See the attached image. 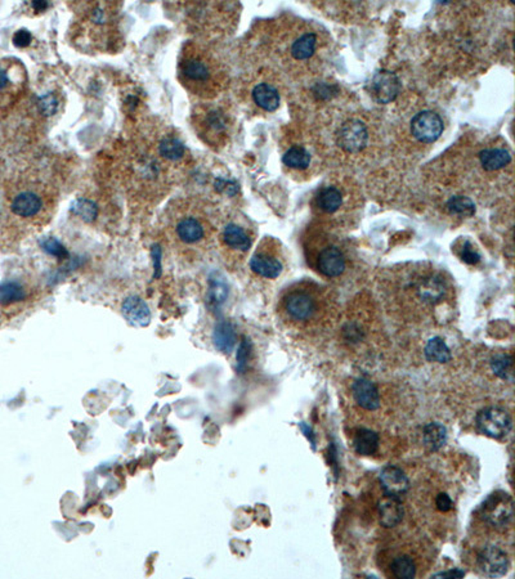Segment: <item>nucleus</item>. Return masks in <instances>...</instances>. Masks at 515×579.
<instances>
[{
	"label": "nucleus",
	"mask_w": 515,
	"mask_h": 579,
	"mask_svg": "<svg viewBox=\"0 0 515 579\" xmlns=\"http://www.w3.org/2000/svg\"><path fill=\"white\" fill-rule=\"evenodd\" d=\"M179 75L182 83L195 94H209L217 85V71L207 53L195 45L186 47L179 62Z\"/></svg>",
	"instance_id": "f257e3e1"
},
{
	"label": "nucleus",
	"mask_w": 515,
	"mask_h": 579,
	"mask_svg": "<svg viewBox=\"0 0 515 579\" xmlns=\"http://www.w3.org/2000/svg\"><path fill=\"white\" fill-rule=\"evenodd\" d=\"M319 290L312 286H294L281 300V310L293 324H306L315 321L319 315Z\"/></svg>",
	"instance_id": "f03ea898"
},
{
	"label": "nucleus",
	"mask_w": 515,
	"mask_h": 579,
	"mask_svg": "<svg viewBox=\"0 0 515 579\" xmlns=\"http://www.w3.org/2000/svg\"><path fill=\"white\" fill-rule=\"evenodd\" d=\"M481 516L494 528H505L514 516V505L512 497L505 492H495L483 502Z\"/></svg>",
	"instance_id": "7ed1b4c3"
},
{
	"label": "nucleus",
	"mask_w": 515,
	"mask_h": 579,
	"mask_svg": "<svg viewBox=\"0 0 515 579\" xmlns=\"http://www.w3.org/2000/svg\"><path fill=\"white\" fill-rule=\"evenodd\" d=\"M250 268L254 273L264 278H277L284 264L278 255V249L272 240L263 241L250 260Z\"/></svg>",
	"instance_id": "20e7f679"
},
{
	"label": "nucleus",
	"mask_w": 515,
	"mask_h": 579,
	"mask_svg": "<svg viewBox=\"0 0 515 579\" xmlns=\"http://www.w3.org/2000/svg\"><path fill=\"white\" fill-rule=\"evenodd\" d=\"M479 432L492 439H504L512 430L513 421L505 410L498 407L485 408L476 416Z\"/></svg>",
	"instance_id": "39448f33"
},
{
	"label": "nucleus",
	"mask_w": 515,
	"mask_h": 579,
	"mask_svg": "<svg viewBox=\"0 0 515 579\" xmlns=\"http://www.w3.org/2000/svg\"><path fill=\"white\" fill-rule=\"evenodd\" d=\"M476 567L485 577L500 578L507 573L510 562L505 551L495 545H487L476 555Z\"/></svg>",
	"instance_id": "423d86ee"
},
{
	"label": "nucleus",
	"mask_w": 515,
	"mask_h": 579,
	"mask_svg": "<svg viewBox=\"0 0 515 579\" xmlns=\"http://www.w3.org/2000/svg\"><path fill=\"white\" fill-rule=\"evenodd\" d=\"M315 266L318 272L328 278H335L344 273L347 260L343 251L333 244H324L315 254Z\"/></svg>",
	"instance_id": "0eeeda50"
},
{
	"label": "nucleus",
	"mask_w": 515,
	"mask_h": 579,
	"mask_svg": "<svg viewBox=\"0 0 515 579\" xmlns=\"http://www.w3.org/2000/svg\"><path fill=\"white\" fill-rule=\"evenodd\" d=\"M367 140L368 131L366 125L357 118L348 120L339 129L337 145L349 154H357L364 149L366 147Z\"/></svg>",
	"instance_id": "6e6552de"
},
{
	"label": "nucleus",
	"mask_w": 515,
	"mask_h": 579,
	"mask_svg": "<svg viewBox=\"0 0 515 579\" xmlns=\"http://www.w3.org/2000/svg\"><path fill=\"white\" fill-rule=\"evenodd\" d=\"M411 131L417 140L423 143L436 142L443 131V121L433 111H423L411 121Z\"/></svg>",
	"instance_id": "1a4fd4ad"
},
{
	"label": "nucleus",
	"mask_w": 515,
	"mask_h": 579,
	"mask_svg": "<svg viewBox=\"0 0 515 579\" xmlns=\"http://www.w3.org/2000/svg\"><path fill=\"white\" fill-rule=\"evenodd\" d=\"M207 232L202 219L192 214L180 216L174 224V233L183 245H198L207 237Z\"/></svg>",
	"instance_id": "9d476101"
},
{
	"label": "nucleus",
	"mask_w": 515,
	"mask_h": 579,
	"mask_svg": "<svg viewBox=\"0 0 515 579\" xmlns=\"http://www.w3.org/2000/svg\"><path fill=\"white\" fill-rule=\"evenodd\" d=\"M401 89V83L396 74L381 70L377 72L370 83V93L379 103H389L396 99Z\"/></svg>",
	"instance_id": "9b49d317"
},
{
	"label": "nucleus",
	"mask_w": 515,
	"mask_h": 579,
	"mask_svg": "<svg viewBox=\"0 0 515 579\" xmlns=\"http://www.w3.org/2000/svg\"><path fill=\"white\" fill-rule=\"evenodd\" d=\"M379 479L386 496L399 498L401 496L406 494L410 489V481L406 474L393 465L384 467L383 472H380Z\"/></svg>",
	"instance_id": "f8f14e48"
},
{
	"label": "nucleus",
	"mask_w": 515,
	"mask_h": 579,
	"mask_svg": "<svg viewBox=\"0 0 515 579\" xmlns=\"http://www.w3.org/2000/svg\"><path fill=\"white\" fill-rule=\"evenodd\" d=\"M123 315L127 318L129 324L136 327H146L151 322V310L149 305L138 296H130L121 306Z\"/></svg>",
	"instance_id": "ddd939ff"
},
{
	"label": "nucleus",
	"mask_w": 515,
	"mask_h": 579,
	"mask_svg": "<svg viewBox=\"0 0 515 579\" xmlns=\"http://www.w3.org/2000/svg\"><path fill=\"white\" fill-rule=\"evenodd\" d=\"M44 207L43 197L34 191H23L13 198L10 209L17 216L32 218L39 214Z\"/></svg>",
	"instance_id": "4468645a"
},
{
	"label": "nucleus",
	"mask_w": 515,
	"mask_h": 579,
	"mask_svg": "<svg viewBox=\"0 0 515 579\" xmlns=\"http://www.w3.org/2000/svg\"><path fill=\"white\" fill-rule=\"evenodd\" d=\"M353 397L359 407L366 411H375L380 406V395L375 383L366 379H358L352 386Z\"/></svg>",
	"instance_id": "2eb2a0df"
},
{
	"label": "nucleus",
	"mask_w": 515,
	"mask_h": 579,
	"mask_svg": "<svg viewBox=\"0 0 515 579\" xmlns=\"http://www.w3.org/2000/svg\"><path fill=\"white\" fill-rule=\"evenodd\" d=\"M379 519L386 528H395L403 519V506L398 497L386 496L379 502Z\"/></svg>",
	"instance_id": "dca6fc26"
},
{
	"label": "nucleus",
	"mask_w": 515,
	"mask_h": 579,
	"mask_svg": "<svg viewBox=\"0 0 515 579\" xmlns=\"http://www.w3.org/2000/svg\"><path fill=\"white\" fill-rule=\"evenodd\" d=\"M317 45L318 38L316 32L306 31L291 43L290 54L297 61H306L315 56Z\"/></svg>",
	"instance_id": "f3484780"
},
{
	"label": "nucleus",
	"mask_w": 515,
	"mask_h": 579,
	"mask_svg": "<svg viewBox=\"0 0 515 579\" xmlns=\"http://www.w3.org/2000/svg\"><path fill=\"white\" fill-rule=\"evenodd\" d=\"M213 341L216 348L222 353H231L236 344V333L233 326L226 321L219 322L213 333Z\"/></svg>",
	"instance_id": "a211bd4d"
},
{
	"label": "nucleus",
	"mask_w": 515,
	"mask_h": 579,
	"mask_svg": "<svg viewBox=\"0 0 515 579\" xmlns=\"http://www.w3.org/2000/svg\"><path fill=\"white\" fill-rule=\"evenodd\" d=\"M423 441L429 451H439L447 443L446 428L439 422L428 423L423 430Z\"/></svg>",
	"instance_id": "6ab92c4d"
},
{
	"label": "nucleus",
	"mask_w": 515,
	"mask_h": 579,
	"mask_svg": "<svg viewBox=\"0 0 515 579\" xmlns=\"http://www.w3.org/2000/svg\"><path fill=\"white\" fill-rule=\"evenodd\" d=\"M253 98L258 106L266 111H275L280 106V94L277 89L266 83L258 84L253 90Z\"/></svg>",
	"instance_id": "aec40b11"
},
{
	"label": "nucleus",
	"mask_w": 515,
	"mask_h": 579,
	"mask_svg": "<svg viewBox=\"0 0 515 579\" xmlns=\"http://www.w3.org/2000/svg\"><path fill=\"white\" fill-rule=\"evenodd\" d=\"M223 241L229 249L238 251H248L251 247V238L245 232V229L238 224H228L224 228Z\"/></svg>",
	"instance_id": "412c9836"
},
{
	"label": "nucleus",
	"mask_w": 515,
	"mask_h": 579,
	"mask_svg": "<svg viewBox=\"0 0 515 579\" xmlns=\"http://www.w3.org/2000/svg\"><path fill=\"white\" fill-rule=\"evenodd\" d=\"M379 442L380 439L377 432L368 429H359L355 434L353 447L355 451L361 456H372L377 453Z\"/></svg>",
	"instance_id": "4be33fe9"
},
{
	"label": "nucleus",
	"mask_w": 515,
	"mask_h": 579,
	"mask_svg": "<svg viewBox=\"0 0 515 579\" xmlns=\"http://www.w3.org/2000/svg\"><path fill=\"white\" fill-rule=\"evenodd\" d=\"M479 158H481V164L485 170H498L501 167H506L512 161L510 154L504 148L485 149Z\"/></svg>",
	"instance_id": "5701e85b"
},
{
	"label": "nucleus",
	"mask_w": 515,
	"mask_h": 579,
	"mask_svg": "<svg viewBox=\"0 0 515 579\" xmlns=\"http://www.w3.org/2000/svg\"><path fill=\"white\" fill-rule=\"evenodd\" d=\"M343 204V197L335 187L324 188L317 197V207L326 214H334Z\"/></svg>",
	"instance_id": "b1692460"
},
{
	"label": "nucleus",
	"mask_w": 515,
	"mask_h": 579,
	"mask_svg": "<svg viewBox=\"0 0 515 579\" xmlns=\"http://www.w3.org/2000/svg\"><path fill=\"white\" fill-rule=\"evenodd\" d=\"M390 573L395 578L412 579L417 577V564L408 555H399L390 562Z\"/></svg>",
	"instance_id": "393cba45"
},
{
	"label": "nucleus",
	"mask_w": 515,
	"mask_h": 579,
	"mask_svg": "<svg viewBox=\"0 0 515 579\" xmlns=\"http://www.w3.org/2000/svg\"><path fill=\"white\" fill-rule=\"evenodd\" d=\"M425 357L429 362L447 364L451 361V350L443 339L433 337L426 344Z\"/></svg>",
	"instance_id": "a878e982"
},
{
	"label": "nucleus",
	"mask_w": 515,
	"mask_h": 579,
	"mask_svg": "<svg viewBox=\"0 0 515 579\" xmlns=\"http://www.w3.org/2000/svg\"><path fill=\"white\" fill-rule=\"evenodd\" d=\"M185 146L177 138H164L160 142L159 154L160 156L169 161H178L185 156Z\"/></svg>",
	"instance_id": "bb28decb"
},
{
	"label": "nucleus",
	"mask_w": 515,
	"mask_h": 579,
	"mask_svg": "<svg viewBox=\"0 0 515 579\" xmlns=\"http://www.w3.org/2000/svg\"><path fill=\"white\" fill-rule=\"evenodd\" d=\"M284 164L291 169L303 170L309 167L311 155L306 148L294 146V147L288 148L286 154L284 155Z\"/></svg>",
	"instance_id": "cd10ccee"
},
{
	"label": "nucleus",
	"mask_w": 515,
	"mask_h": 579,
	"mask_svg": "<svg viewBox=\"0 0 515 579\" xmlns=\"http://www.w3.org/2000/svg\"><path fill=\"white\" fill-rule=\"evenodd\" d=\"M26 297L23 287L19 282H3L0 284V304L10 305L22 302Z\"/></svg>",
	"instance_id": "c85d7f7f"
},
{
	"label": "nucleus",
	"mask_w": 515,
	"mask_h": 579,
	"mask_svg": "<svg viewBox=\"0 0 515 579\" xmlns=\"http://www.w3.org/2000/svg\"><path fill=\"white\" fill-rule=\"evenodd\" d=\"M491 368L500 379L513 383V358L507 354H497L491 361Z\"/></svg>",
	"instance_id": "c756f323"
},
{
	"label": "nucleus",
	"mask_w": 515,
	"mask_h": 579,
	"mask_svg": "<svg viewBox=\"0 0 515 579\" xmlns=\"http://www.w3.org/2000/svg\"><path fill=\"white\" fill-rule=\"evenodd\" d=\"M447 210L451 215L473 216L476 213L474 202L469 197H451L447 202Z\"/></svg>",
	"instance_id": "7c9ffc66"
},
{
	"label": "nucleus",
	"mask_w": 515,
	"mask_h": 579,
	"mask_svg": "<svg viewBox=\"0 0 515 579\" xmlns=\"http://www.w3.org/2000/svg\"><path fill=\"white\" fill-rule=\"evenodd\" d=\"M71 209L76 215L81 218L84 222H88V223L96 220V218L98 216V207L93 201L87 200V198L76 200L72 204Z\"/></svg>",
	"instance_id": "2f4dec72"
},
{
	"label": "nucleus",
	"mask_w": 515,
	"mask_h": 579,
	"mask_svg": "<svg viewBox=\"0 0 515 579\" xmlns=\"http://www.w3.org/2000/svg\"><path fill=\"white\" fill-rule=\"evenodd\" d=\"M228 296V287L226 282L222 278H213L210 291H209V299L214 305L223 304Z\"/></svg>",
	"instance_id": "473e14b6"
},
{
	"label": "nucleus",
	"mask_w": 515,
	"mask_h": 579,
	"mask_svg": "<svg viewBox=\"0 0 515 579\" xmlns=\"http://www.w3.org/2000/svg\"><path fill=\"white\" fill-rule=\"evenodd\" d=\"M41 249L48 253L50 255L56 256L59 259H67L69 253L66 250V247L61 244L60 241H57L56 238L50 237V238H44L41 242Z\"/></svg>",
	"instance_id": "72a5a7b5"
},
{
	"label": "nucleus",
	"mask_w": 515,
	"mask_h": 579,
	"mask_svg": "<svg viewBox=\"0 0 515 579\" xmlns=\"http://www.w3.org/2000/svg\"><path fill=\"white\" fill-rule=\"evenodd\" d=\"M457 255L460 256V259L465 262L466 264H476L481 260V256L467 240L464 241L463 245L457 250Z\"/></svg>",
	"instance_id": "f704fd0d"
},
{
	"label": "nucleus",
	"mask_w": 515,
	"mask_h": 579,
	"mask_svg": "<svg viewBox=\"0 0 515 579\" xmlns=\"http://www.w3.org/2000/svg\"><path fill=\"white\" fill-rule=\"evenodd\" d=\"M39 107L44 115L52 116L59 109V99L54 94H45L39 99Z\"/></svg>",
	"instance_id": "c9c22d12"
},
{
	"label": "nucleus",
	"mask_w": 515,
	"mask_h": 579,
	"mask_svg": "<svg viewBox=\"0 0 515 579\" xmlns=\"http://www.w3.org/2000/svg\"><path fill=\"white\" fill-rule=\"evenodd\" d=\"M205 127L209 130H213V131L218 133V131L224 129V120H223V118L220 116V114H218V112H216V111L214 112H210V114H208L207 118H205Z\"/></svg>",
	"instance_id": "e433bc0d"
},
{
	"label": "nucleus",
	"mask_w": 515,
	"mask_h": 579,
	"mask_svg": "<svg viewBox=\"0 0 515 579\" xmlns=\"http://www.w3.org/2000/svg\"><path fill=\"white\" fill-rule=\"evenodd\" d=\"M249 355H250V344L245 340L240 345V349L238 352V371H244V368L246 367L248 364Z\"/></svg>",
	"instance_id": "4c0bfd02"
},
{
	"label": "nucleus",
	"mask_w": 515,
	"mask_h": 579,
	"mask_svg": "<svg viewBox=\"0 0 515 579\" xmlns=\"http://www.w3.org/2000/svg\"><path fill=\"white\" fill-rule=\"evenodd\" d=\"M31 40H32V36H31V34L29 31H28V30H20V31H17V32L14 34V36H13V43H14V45H17V47H20V48L28 47V45L30 44Z\"/></svg>",
	"instance_id": "58836bf2"
},
{
	"label": "nucleus",
	"mask_w": 515,
	"mask_h": 579,
	"mask_svg": "<svg viewBox=\"0 0 515 579\" xmlns=\"http://www.w3.org/2000/svg\"><path fill=\"white\" fill-rule=\"evenodd\" d=\"M436 506L438 510L442 511V512H447V511L452 510L454 503H452V500L450 498L448 494L441 493V494L437 496Z\"/></svg>",
	"instance_id": "ea45409f"
},
{
	"label": "nucleus",
	"mask_w": 515,
	"mask_h": 579,
	"mask_svg": "<svg viewBox=\"0 0 515 579\" xmlns=\"http://www.w3.org/2000/svg\"><path fill=\"white\" fill-rule=\"evenodd\" d=\"M465 577V571L461 569H450L446 571H441L437 573L434 576H432V578H445V579H460Z\"/></svg>",
	"instance_id": "a19ab883"
},
{
	"label": "nucleus",
	"mask_w": 515,
	"mask_h": 579,
	"mask_svg": "<svg viewBox=\"0 0 515 579\" xmlns=\"http://www.w3.org/2000/svg\"><path fill=\"white\" fill-rule=\"evenodd\" d=\"M151 256L154 259V266H155V277H159L161 272V249L159 246L155 245L151 250Z\"/></svg>",
	"instance_id": "79ce46f5"
},
{
	"label": "nucleus",
	"mask_w": 515,
	"mask_h": 579,
	"mask_svg": "<svg viewBox=\"0 0 515 579\" xmlns=\"http://www.w3.org/2000/svg\"><path fill=\"white\" fill-rule=\"evenodd\" d=\"M300 429L303 430V432L306 434V436H307L308 439H309V441H311V443H312V447H313V450H316V441H315V436H313V432H312V430H311V428H309V426H307V425H306L304 422H302V423H300Z\"/></svg>",
	"instance_id": "37998d69"
},
{
	"label": "nucleus",
	"mask_w": 515,
	"mask_h": 579,
	"mask_svg": "<svg viewBox=\"0 0 515 579\" xmlns=\"http://www.w3.org/2000/svg\"><path fill=\"white\" fill-rule=\"evenodd\" d=\"M8 83H10V79H8L7 72L3 69H0V89L6 88L8 85Z\"/></svg>",
	"instance_id": "c03bdc74"
},
{
	"label": "nucleus",
	"mask_w": 515,
	"mask_h": 579,
	"mask_svg": "<svg viewBox=\"0 0 515 579\" xmlns=\"http://www.w3.org/2000/svg\"><path fill=\"white\" fill-rule=\"evenodd\" d=\"M31 6H32L34 10H38V12H43V10L48 8V3H45V1H34Z\"/></svg>",
	"instance_id": "a18cd8bd"
}]
</instances>
